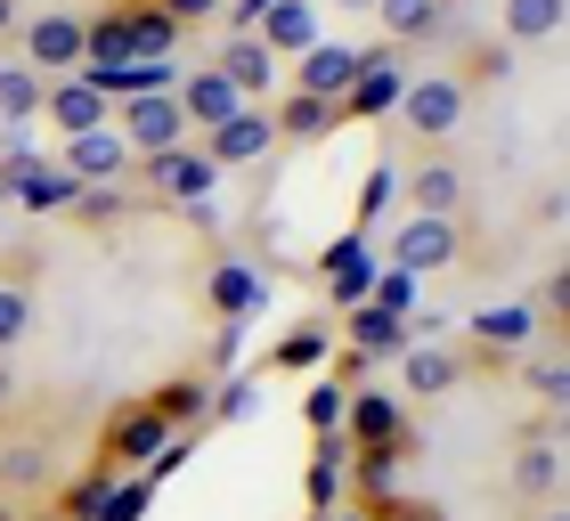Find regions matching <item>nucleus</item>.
Returning <instances> with one entry per match:
<instances>
[{
	"label": "nucleus",
	"instance_id": "5701e85b",
	"mask_svg": "<svg viewBox=\"0 0 570 521\" xmlns=\"http://www.w3.org/2000/svg\"><path fill=\"white\" fill-rule=\"evenodd\" d=\"M171 98H179V115H188V139H196V130H220L228 115L245 107V98L228 90L213 66H204V73H179V90H171Z\"/></svg>",
	"mask_w": 570,
	"mask_h": 521
},
{
	"label": "nucleus",
	"instance_id": "f257e3e1",
	"mask_svg": "<svg viewBox=\"0 0 570 521\" xmlns=\"http://www.w3.org/2000/svg\"><path fill=\"white\" fill-rule=\"evenodd\" d=\"M464 334H473L464 367H481V375H513V367L530 358V343H547V326H538L530 302H489V309L464 318Z\"/></svg>",
	"mask_w": 570,
	"mask_h": 521
},
{
	"label": "nucleus",
	"instance_id": "58836bf2",
	"mask_svg": "<svg viewBox=\"0 0 570 521\" xmlns=\"http://www.w3.org/2000/svg\"><path fill=\"white\" fill-rule=\"evenodd\" d=\"M147 505H155V481H147V473L122 481V473H115V489L98 498V513H90V521H147Z\"/></svg>",
	"mask_w": 570,
	"mask_h": 521
},
{
	"label": "nucleus",
	"instance_id": "f8f14e48",
	"mask_svg": "<svg viewBox=\"0 0 570 521\" xmlns=\"http://www.w3.org/2000/svg\"><path fill=\"white\" fill-rule=\"evenodd\" d=\"M58 164H66L73 179H82V188H122L139 155L122 147V130L107 122V130H82V139H58Z\"/></svg>",
	"mask_w": 570,
	"mask_h": 521
},
{
	"label": "nucleus",
	"instance_id": "a19ab883",
	"mask_svg": "<svg viewBox=\"0 0 570 521\" xmlns=\"http://www.w3.org/2000/svg\"><path fill=\"white\" fill-rule=\"evenodd\" d=\"M24 326H33V285L9 277V285H0V351L24 343Z\"/></svg>",
	"mask_w": 570,
	"mask_h": 521
},
{
	"label": "nucleus",
	"instance_id": "cd10ccee",
	"mask_svg": "<svg viewBox=\"0 0 570 521\" xmlns=\"http://www.w3.org/2000/svg\"><path fill=\"white\" fill-rule=\"evenodd\" d=\"M147 407L164 415L171 432H204V407H213V383H204V375H171V383H155V391H147Z\"/></svg>",
	"mask_w": 570,
	"mask_h": 521
},
{
	"label": "nucleus",
	"instance_id": "c756f323",
	"mask_svg": "<svg viewBox=\"0 0 570 521\" xmlns=\"http://www.w3.org/2000/svg\"><path fill=\"white\" fill-rule=\"evenodd\" d=\"M41 98H49V82L24 58H9L0 66V122H17V130H33L41 122Z\"/></svg>",
	"mask_w": 570,
	"mask_h": 521
},
{
	"label": "nucleus",
	"instance_id": "0eeeda50",
	"mask_svg": "<svg viewBox=\"0 0 570 521\" xmlns=\"http://www.w3.org/2000/svg\"><path fill=\"white\" fill-rule=\"evenodd\" d=\"M164 440H171V424H164L147 400H131L122 415H107V432H98V456H90V464H107V473H122V464H131V473H147Z\"/></svg>",
	"mask_w": 570,
	"mask_h": 521
},
{
	"label": "nucleus",
	"instance_id": "9d476101",
	"mask_svg": "<svg viewBox=\"0 0 570 521\" xmlns=\"http://www.w3.org/2000/svg\"><path fill=\"white\" fill-rule=\"evenodd\" d=\"M115 130L131 155H164V147H188V115H179V98H115Z\"/></svg>",
	"mask_w": 570,
	"mask_h": 521
},
{
	"label": "nucleus",
	"instance_id": "bb28decb",
	"mask_svg": "<svg viewBox=\"0 0 570 521\" xmlns=\"http://www.w3.org/2000/svg\"><path fill=\"white\" fill-rule=\"evenodd\" d=\"M375 17H383V41L392 49H416L449 24V0H375Z\"/></svg>",
	"mask_w": 570,
	"mask_h": 521
},
{
	"label": "nucleus",
	"instance_id": "e433bc0d",
	"mask_svg": "<svg viewBox=\"0 0 570 521\" xmlns=\"http://www.w3.org/2000/svg\"><path fill=\"white\" fill-rule=\"evenodd\" d=\"M107 489H115V473H107V464H90V473H73V481L58 489V505H49V513H58V521H90Z\"/></svg>",
	"mask_w": 570,
	"mask_h": 521
},
{
	"label": "nucleus",
	"instance_id": "37998d69",
	"mask_svg": "<svg viewBox=\"0 0 570 521\" xmlns=\"http://www.w3.org/2000/svg\"><path fill=\"white\" fill-rule=\"evenodd\" d=\"M147 9H164V17L179 24V33H188V24H204V17H220L228 0H147Z\"/></svg>",
	"mask_w": 570,
	"mask_h": 521
},
{
	"label": "nucleus",
	"instance_id": "9b49d317",
	"mask_svg": "<svg viewBox=\"0 0 570 521\" xmlns=\"http://www.w3.org/2000/svg\"><path fill=\"white\" fill-rule=\"evenodd\" d=\"M318 269H326V302L334 309H358L375 294V269H383V253H375V237H358V228H343L326 253H318Z\"/></svg>",
	"mask_w": 570,
	"mask_h": 521
},
{
	"label": "nucleus",
	"instance_id": "4468645a",
	"mask_svg": "<svg viewBox=\"0 0 570 521\" xmlns=\"http://www.w3.org/2000/svg\"><path fill=\"white\" fill-rule=\"evenodd\" d=\"M204 302H213L220 326H245L269 309V277L253 269V260H213V277H204Z\"/></svg>",
	"mask_w": 570,
	"mask_h": 521
},
{
	"label": "nucleus",
	"instance_id": "72a5a7b5",
	"mask_svg": "<svg viewBox=\"0 0 570 521\" xmlns=\"http://www.w3.org/2000/svg\"><path fill=\"white\" fill-rule=\"evenodd\" d=\"M41 481H49V449H41V440H9V449H0V498L41 489Z\"/></svg>",
	"mask_w": 570,
	"mask_h": 521
},
{
	"label": "nucleus",
	"instance_id": "8fccbe9b",
	"mask_svg": "<svg viewBox=\"0 0 570 521\" xmlns=\"http://www.w3.org/2000/svg\"><path fill=\"white\" fill-rule=\"evenodd\" d=\"M0 521H24V513H17V505H9V498H0Z\"/></svg>",
	"mask_w": 570,
	"mask_h": 521
},
{
	"label": "nucleus",
	"instance_id": "f03ea898",
	"mask_svg": "<svg viewBox=\"0 0 570 521\" xmlns=\"http://www.w3.org/2000/svg\"><path fill=\"white\" fill-rule=\"evenodd\" d=\"M0 196L17 204V213H33V220H58L82 204V179H73L58 155H0Z\"/></svg>",
	"mask_w": 570,
	"mask_h": 521
},
{
	"label": "nucleus",
	"instance_id": "ea45409f",
	"mask_svg": "<svg viewBox=\"0 0 570 521\" xmlns=\"http://www.w3.org/2000/svg\"><path fill=\"white\" fill-rule=\"evenodd\" d=\"M522 383H530V391H538V400H547V407L562 415V400H570V375H562V351H554V343L522 358Z\"/></svg>",
	"mask_w": 570,
	"mask_h": 521
},
{
	"label": "nucleus",
	"instance_id": "603ef678",
	"mask_svg": "<svg viewBox=\"0 0 570 521\" xmlns=\"http://www.w3.org/2000/svg\"><path fill=\"white\" fill-rule=\"evenodd\" d=\"M343 9H375V0H343Z\"/></svg>",
	"mask_w": 570,
	"mask_h": 521
},
{
	"label": "nucleus",
	"instance_id": "2f4dec72",
	"mask_svg": "<svg viewBox=\"0 0 570 521\" xmlns=\"http://www.w3.org/2000/svg\"><path fill=\"white\" fill-rule=\"evenodd\" d=\"M392 204H400V171H392V164H375L367 179H358V204H351V228H358V237H375V228H383V213H392Z\"/></svg>",
	"mask_w": 570,
	"mask_h": 521
},
{
	"label": "nucleus",
	"instance_id": "412c9836",
	"mask_svg": "<svg viewBox=\"0 0 570 521\" xmlns=\"http://www.w3.org/2000/svg\"><path fill=\"white\" fill-rule=\"evenodd\" d=\"M351 73H358V49H351V41H318V49H302V58H294V90L326 98V107H343Z\"/></svg>",
	"mask_w": 570,
	"mask_h": 521
},
{
	"label": "nucleus",
	"instance_id": "20e7f679",
	"mask_svg": "<svg viewBox=\"0 0 570 521\" xmlns=\"http://www.w3.org/2000/svg\"><path fill=\"white\" fill-rule=\"evenodd\" d=\"M407 49L392 41H375V49H358V73H351V90H343V122H383V115H400V98H407Z\"/></svg>",
	"mask_w": 570,
	"mask_h": 521
},
{
	"label": "nucleus",
	"instance_id": "473e14b6",
	"mask_svg": "<svg viewBox=\"0 0 570 521\" xmlns=\"http://www.w3.org/2000/svg\"><path fill=\"white\" fill-rule=\"evenodd\" d=\"M179 73H188L179 58H131L115 73V98H164V90H179Z\"/></svg>",
	"mask_w": 570,
	"mask_h": 521
},
{
	"label": "nucleus",
	"instance_id": "6e6552de",
	"mask_svg": "<svg viewBox=\"0 0 570 521\" xmlns=\"http://www.w3.org/2000/svg\"><path fill=\"white\" fill-rule=\"evenodd\" d=\"M17 41H24V66H33L41 82H66V73L82 66V17H73V9H41V17H24V24H17Z\"/></svg>",
	"mask_w": 570,
	"mask_h": 521
},
{
	"label": "nucleus",
	"instance_id": "4be33fe9",
	"mask_svg": "<svg viewBox=\"0 0 570 521\" xmlns=\"http://www.w3.org/2000/svg\"><path fill=\"white\" fill-rule=\"evenodd\" d=\"M326 358H334V326L302 318V326H285L269 343V375H326Z\"/></svg>",
	"mask_w": 570,
	"mask_h": 521
},
{
	"label": "nucleus",
	"instance_id": "b1692460",
	"mask_svg": "<svg viewBox=\"0 0 570 521\" xmlns=\"http://www.w3.org/2000/svg\"><path fill=\"white\" fill-rule=\"evenodd\" d=\"M343 464H351V440H343V432H318V440H309V473H302L309 513H334V505H343Z\"/></svg>",
	"mask_w": 570,
	"mask_h": 521
},
{
	"label": "nucleus",
	"instance_id": "423d86ee",
	"mask_svg": "<svg viewBox=\"0 0 570 521\" xmlns=\"http://www.w3.org/2000/svg\"><path fill=\"white\" fill-rule=\"evenodd\" d=\"M464 98H473V82H464V73H407L400 122L416 130V139H449V130L464 122Z\"/></svg>",
	"mask_w": 570,
	"mask_h": 521
},
{
	"label": "nucleus",
	"instance_id": "a211bd4d",
	"mask_svg": "<svg viewBox=\"0 0 570 521\" xmlns=\"http://www.w3.org/2000/svg\"><path fill=\"white\" fill-rule=\"evenodd\" d=\"M213 73H220V82L245 98V107H262V98L285 82V73H277V58H269V49L253 41V33H228V41H220V58H213Z\"/></svg>",
	"mask_w": 570,
	"mask_h": 521
},
{
	"label": "nucleus",
	"instance_id": "a18cd8bd",
	"mask_svg": "<svg viewBox=\"0 0 570 521\" xmlns=\"http://www.w3.org/2000/svg\"><path fill=\"white\" fill-rule=\"evenodd\" d=\"M383 521H440V513H432V505H392Z\"/></svg>",
	"mask_w": 570,
	"mask_h": 521
},
{
	"label": "nucleus",
	"instance_id": "7ed1b4c3",
	"mask_svg": "<svg viewBox=\"0 0 570 521\" xmlns=\"http://www.w3.org/2000/svg\"><path fill=\"white\" fill-rule=\"evenodd\" d=\"M131 179L155 196V204H179V213H188V204H213V188H220V164L213 155H204L196 139L188 147H164V155H139L131 164Z\"/></svg>",
	"mask_w": 570,
	"mask_h": 521
},
{
	"label": "nucleus",
	"instance_id": "dca6fc26",
	"mask_svg": "<svg viewBox=\"0 0 570 521\" xmlns=\"http://www.w3.org/2000/svg\"><path fill=\"white\" fill-rule=\"evenodd\" d=\"M277 130H269V107H237L220 130H204V155H213L220 171H245V164H269Z\"/></svg>",
	"mask_w": 570,
	"mask_h": 521
},
{
	"label": "nucleus",
	"instance_id": "39448f33",
	"mask_svg": "<svg viewBox=\"0 0 570 521\" xmlns=\"http://www.w3.org/2000/svg\"><path fill=\"white\" fill-rule=\"evenodd\" d=\"M343 440L351 449H416V432H407V400L383 383H351V407H343Z\"/></svg>",
	"mask_w": 570,
	"mask_h": 521
},
{
	"label": "nucleus",
	"instance_id": "f3484780",
	"mask_svg": "<svg viewBox=\"0 0 570 521\" xmlns=\"http://www.w3.org/2000/svg\"><path fill=\"white\" fill-rule=\"evenodd\" d=\"M253 41H262L277 66L302 58V49H318V41H326V33H318V0H269V9L253 17Z\"/></svg>",
	"mask_w": 570,
	"mask_h": 521
},
{
	"label": "nucleus",
	"instance_id": "6ab92c4d",
	"mask_svg": "<svg viewBox=\"0 0 570 521\" xmlns=\"http://www.w3.org/2000/svg\"><path fill=\"white\" fill-rule=\"evenodd\" d=\"M464 375L473 367H464V351H449V343H407L400 351V391L407 400H440V391H456Z\"/></svg>",
	"mask_w": 570,
	"mask_h": 521
},
{
	"label": "nucleus",
	"instance_id": "4c0bfd02",
	"mask_svg": "<svg viewBox=\"0 0 570 521\" xmlns=\"http://www.w3.org/2000/svg\"><path fill=\"white\" fill-rule=\"evenodd\" d=\"M343 407H351V391L334 383V375L309 383V391H302V424H309V440H318V432H343Z\"/></svg>",
	"mask_w": 570,
	"mask_h": 521
},
{
	"label": "nucleus",
	"instance_id": "c03bdc74",
	"mask_svg": "<svg viewBox=\"0 0 570 521\" xmlns=\"http://www.w3.org/2000/svg\"><path fill=\"white\" fill-rule=\"evenodd\" d=\"M122 213V188H82V204H73V220H115Z\"/></svg>",
	"mask_w": 570,
	"mask_h": 521
},
{
	"label": "nucleus",
	"instance_id": "a878e982",
	"mask_svg": "<svg viewBox=\"0 0 570 521\" xmlns=\"http://www.w3.org/2000/svg\"><path fill=\"white\" fill-rule=\"evenodd\" d=\"M269 130H277V147L285 139H334V130H343V107H326V98H309V90H294V98H277L269 107Z\"/></svg>",
	"mask_w": 570,
	"mask_h": 521
},
{
	"label": "nucleus",
	"instance_id": "3c124183",
	"mask_svg": "<svg viewBox=\"0 0 570 521\" xmlns=\"http://www.w3.org/2000/svg\"><path fill=\"white\" fill-rule=\"evenodd\" d=\"M538 521H570V513H562V505H547V513H538Z\"/></svg>",
	"mask_w": 570,
	"mask_h": 521
},
{
	"label": "nucleus",
	"instance_id": "7c9ffc66",
	"mask_svg": "<svg viewBox=\"0 0 570 521\" xmlns=\"http://www.w3.org/2000/svg\"><path fill=\"white\" fill-rule=\"evenodd\" d=\"M122 33H131V58H179V24L147 0H122Z\"/></svg>",
	"mask_w": 570,
	"mask_h": 521
},
{
	"label": "nucleus",
	"instance_id": "864d4df0",
	"mask_svg": "<svg viewBox=\"0 0 570 521\" xmlns=\"http://www.w3.org/2000/svg\"><path fill=\"white\" fill-rule=\"evenodd\" d=\"M302 521H326V513H302Z\"/></svg>",
	"mask_w": 570,
	"mask_h": 521
},
{
	"label": "nucleus",
	"instance_id": "5fc2aeb1",
	"mask_svg": "<svg viewBox=\"0 0 570 521\" xmlns=\"http://www.w3.org/2000/svg\"><path fill=\"white\" fill-rule=\"evenodd\" d=\"M33 521H58V513H33Z\"/></svg>",
	"mask_w": 570,
	"mask_h": 521
},
{
	"label": "nucleus",
	"instance_id": "ddd939ff",
	"mask_svg": "<svg viewBox=\"0 0 570 521\" xmlns=\"http://www.w3.org/2000/svg\"><path fill=\"white\" fill-rule=\"evenodd\" d=\"M400 204L416 220H464V171L449 155H424L416 171H400Z\"/></svg>",
	"mask_w": 570,
	"mask_h": 521
},
{
	"label": "nucleus",
	"instance_id": "6e6d98bb",
	"mask_svg": "<svg viewBox=\"0 0 570 521\" xmlns=\"http://www.w3.org/2000/svg\"><path fill=\"white\" fill-rule=\"evenodd\" d=\"M0 213H9V196H0Z\"/></svg>",
	"mask_w": 570,
	"mask_h": 521
},
{
	"label": "nucleus",
	"instance_id": "aec40b11",
	"mask_svg": "<svg viewBox=\"0 0 570 521\" xmlns=\"http://www.w3.org/2000/svg\"><path fill=\"white\" fill-rule=\"evenodd\" d=\"M343 489H358V513H392L400 505V449H351L343 464Z\"/></svg>",
	"mask_w": 570,
	"mask_h": 521
},
{
	"label": "nucleus",
	"instance_id": "de8ad7c7",
	"mask_svg": "<svg viewBox=\"0 0 570 521\" xmlns=\"http://www.w3.org/2000/svg\"><path fill=\"white\" fill-rule=\"evenodd\" d=\"M326 521H375V513H358V505H334V513H326Z\"/></svg>",
	"mask_w": 570,
	"mask_h": 521
},
{
	"label": "nucleus",
	"instance_id": "79ce46f5",
	"mask_svg": "<svg viewBox=\"0 0 570 521\" xmlns=\"http://www.w3.org/2000/svg\"><path fill=\"white\" fill-rule=\"evenodd\" d=\"M367 302L392 309V318H416V277H407V269H375V294Z\"/></svg>",
	"mask_w": 570,
	"mask_h": 521
},
{
	"label": "nucleus",
	"instance_id": "1a4fd4ad",
	"mask_svg": "<svg viewBox=\"0 0 570 521\" xmlns=\"http://www.w3.org/2000/svg\"><path fill=\"white\" fill-rule=\"evenodd\" d=\"M456 260H464V220H416V213H407L392 228V269L440 277V269H456Z\"/></svg>",
	"mask_w": 570,
	"mask_h": 521
},
{
	"label": "nucleus",
	"instance_id": "2eb2a0df",
	"mask_svg": "<svg viewBox=\"0 0 570 521\" xmlns=\"http://www.w3.org/2000/svg\"><path fill=\"white\" fill-rule=\"evenodd\" d=\"M41 122L58 130V139H82V130H107V122H115V98H107V90H90L82 73H66V82H49Z\"/></svg>",
	"mask_w": 570,
	"mask_h": 521
},
{
	"label": "nucleus",
	"instance_id": "c9c22d12",
	"mask_svg": "<svg viewBox=\"0 0 570 521\" xmlns=\"http://www.w3.org/2000/svg\"><path fill=\"white\" fill-rule=\"evenodd\" d=\"M253 415H262V375H228L204 407V424H253Z\"/></svg>",
	"mask_w": 570,
	"mask_h": 521
},
{
	"label": "nucleus",
	"instance_id": "c85d7f7f",
	"mask_svg": "<svg viewBox=\"0 0 570 521\" xmlns=\"http://www.w3.org/2000/svg\"><path fill=\"white\" fill-rule=\"evenodd\" d=\"M416 334H407V318H392V309H375V302H358L351 309V351L358 358H400Z\"/></svg>",
	"mask_w": 570,
	"mask_h": 521
},
{
	"label": "nucleus",
	"instance_id": "49530a36",
	"mask_svg": "<svg viewBox=\"0 0 570 521\" xmlns=\"http://www.w3.org/2000/svg\"><path fill=\"white\" fill-rule=\"evenodd\" d=\"M17 400V375H9V358H0V407H9Z\"/></svg>",
	"mask_w": 570,
	"mask_h": 521
},
{
	"label": "nucleus",
	"instance_id": "f704fd0d",
	"mask_svg": "<svg viewBox=\"0 0 570 521\" xmlns=\"http://www.w3.org/2000/svg\"><path fill=\"white\" fill-rule=\"evenodd\" d=\"M505 41H554L562 33V0H505Z\"/></svg>",
	"mask_w": 570,
	"mask_h": 521
},
{
	"label": "nucleus",
	"instance_id": "09e8293b",
	"mask_svg": "<svg viewBox=\"0 0 570 521\" xmlns=\"http://www.w3.org/2000/svg\"><path fill=\"white\" fill-rule=\"evenodd\" d=\"M0 33H17V0H0Z\"/></svg>",
	"mask_w": 570,
	"mask_h": 521
},
{
	"label": "nucleus",
	"instance_id": "393cba45",
	"mask_svg": "<svg viewBox=\"0 0 570 521\" xmlns=\"http://www.w3.org/2000/svg\"><path fill=\"white\" fill-rule=\"evenodd\" d=\"M554 440H562V415L547 407L538 432H530V449H522V464H513V481H522L530 498H554V489H562V449H554Z\"/></svg>",
	"mask_w": 570,
	"mask_h": 521
}]
</instances>
